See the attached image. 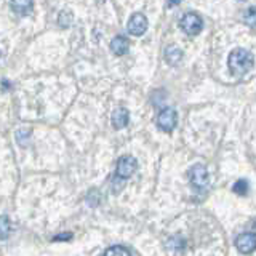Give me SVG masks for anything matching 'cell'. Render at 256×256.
Wrapping results in <instances>:
<instances>
[{
	"mask_svg": "<svg viewBox=\"0 0 256 256\" xmlns=\"http://www.w3.org/2000/svg\"><path fill=\"white\" fill-rule=\"evenodd\" d=\"M12 8L16 14L20 16H28L32 13L34 8V0H12Z\"/></svg>",
	"mask_w": 256,
	"mask_h": 256,
	"instance_id": "cell-9",
	"label": "cell"
},
{
	"mask_svg": "<svg viewBox=\"0 0 256 256\" xmlns=\"http://www.w3.org/2000/svg\"><path fill=\"white\" fill-rule=\"evenodd\" d=\"M242 2H244V0H242Z\"/></svg>",
	"mask_w": 256,
	"mask_h": 256,
	"instance_id": "cell-20",
	"label": "cell"
},
{
	"mask_svg": "<svg viewBox=\"0 0 256 256\" xmlns=\"http://www.w3.org/2000/svg\"><path fill=\"white\" fill-rule=\"evenodd\" d=\"M136 168H138V162H136V158L132 157V156H124V157H120L118 162H117L116 176L120 180H126L136 172Z\"/></svg>",
	"mask_w": 256,
	"mask_h": 256,
	"instance_id": "cell-3",
	"label": "cell"
},
{
	"mask_svg": "<svg viewBox=\"0 0 256 256\" xmlns=\"http://www.w3.org/2000/svg\"><path fill=\"white\" fill-rule=\"evenodd\" d=\"M236 246L240 253H253L256 246V234L254 232H245L236 238Z\"/></svg>",
	"mask_w": 256,
	"mask_h": 256,
	"instance_id": "cell-7",
	"label": "cell"
},
{
	"mask_svg": "<svg viewBox=\"0 0 256 256\" xmlns=\"http://www.w3.org/2000/svg\"><path fill=\"white\" fill-rule=\"evenodd\" d=\"M232 190L236 192V194L238 196H245L246 194V190H248V184L245 180H238L236 184H234V188H232Z\"/></svg>",
	"mask_w": 256,
	"mask_h": 256,
	"instance_id": "cell-15",
	"label": "cell"
},
{
	"mask_svg": "<svg viewBox=\"0 0 256 256\" xmlns=\"http://www.w3.org/2000/svg\"><path fill=\"white\" fill-rule=\"evenodd\" d=\"M72 238V234H62V236H56L53 240H70Z\"/></svg>",
	"mask_w": 256,
	"mask_h": 256,
	"instance_id": "cell-18",
	"label": "cell"
},
{
	"mask_svg": "<svg viewBox=\"0 0 256 256\" xmlns=\"http://www.w3.org/2000/svg\"><path fill=\"white\" fill-rule=\"evenodd\" d=\"M72 20H74V16H72V13L69 10H62L58 16V24L61 28H69L72 24Z\"/></svg>",
	"mask_w": 256,
	"mask_h": 256,
	"instance_id": "cell-14",
	"label": "cell"
},
{
	"mask_svg": "<svg viewBox=\"0 0 256 256\" xmlns=\"http://www.w3.org/2000/svg\"><path fill=\"white\" fill-rule=\"evenodd\" d=\"M106 256H112V254H117V256H128V254H133V252L130 248H125V246H120V245H116V246H110L109 250L104 252Z\"/></svg>",
	"mask_w": 256,
	"mask_h": 256,
	"instance_id": "cell-13",
	"label": "cell"
},
{
	"mask_svg": "<svg viewBox=\"0 0 256 256\" xmlns=\"http://www.w3.org/2000/svg\"><path fill=\"white\" fill-rule=\"evenodd\" d=\"M178 124V114L172 108H165L164 110H160V114L157 117V125L160 130L164 132H172L173 128Z\"/></svg>",
	"mask_w": 256,
	"mask_h": 256,
	"instance_id": "cell-4",
	"label": "cell"
},
{
	"mask_svg": "<svg viewBox=\"0 0 256 256\" xmlns=\"http://www.w3.org/2000/svg\"><path fill=\"white\" fill-rule=\"evenodd\" d=\"M253 66V58L245 48H236L229 54V69L234 76H245Z\"/></svg>",
	"mask_w": 256,
	"mask_h": 256,
	"instance_id": "cell-1",
	"label": "cell"
},
{
	"mask_svg": "<svg viewBox=\"0 0 256 256\" xmlns=\"http://www.w3.org/2000/svg\"><path fill=\"white\" fill-rule=\"evenodd\" d=\"M29 134H30V132H28V130H18V132H16V138H18V142L21 144V146H26V141L29 138Z\"/></svg>",
	"mask_w": 256,
	"mask_h": 256,
	"instance_id": "cell-17",
	"label": "cell"
},
{
	"mask_svg": "<svg viewBox=\"0 0 256 256\" xmlns=\"http://www.w3.org/2000/svg\"><path fill=\"white\" fill-rule=\"evenodd\" d=\"M128 48H130V42H128V38L124 37V36H117L112 38L110 42V50L114 52L116 54L122 56L128 52Z\"/></svg>",
	"mask_w": 256,
	"mask_h": 256,
	"instance_id": "cell-11",
	"label": "cell"
},
{
	"mask_svg": "<svg viewBox=\"0 0 256 256\" xmlns=\"http://www.w3.org/2000/svg\"><path fill=\"white\" fill-rule=\"evenodd\" d=\"M189 176H190V181L192 184H194L196 188L198 189H204L206 188V184H208V172H206V168L204 165H194L190 168V172H189Z\"/></svg>",
	"mask_w": 256,
	"mask_h": 256,
	"instance_id": "cell-6",
	"label": "cell"
},
{
	"mask_svg": "<svg viewBox=\"0 0 256 256\" xmlns=\"http://www.w3.org/2000/svg\"><path fill=\"white\" fill-rule=\"evenodd\" d=\"M256 14H254V6H250L248 8V12H246V14H245V22L248 24L250 28H254L256 26Z\"/></svg>",
	"mask_w": 256,
	"mask_h": 256,
	"instance_id": "cell-16",
	"label": "cell"
},
{
	"mask_svg": "<svg viewBox=\"0 0 256 256\" xmlns=\"http://www.w3.org/2000/svg\"><path fill=\"white\" fill-rule=\"evenodd\" d=\"M148 18L144 14H141V13H134L130 20H128V24H126V29H128V32H130L132 36H134V37H140V36H142L144 32L148 30Z\"/></svg>",
	"mask_w": 256,
	"mask_h": 256,
	"instance_id": "cell-5",
	"label": "cell"
},
{
	"mask_svg": "<svg viewBox=\"0 0 256 256\" xmlns=\"http://www.w3.org/2000/svg\"><path fill=\"white\" fill-rule=\"evenodd\" d=\"M180 2H181V0H170V2H168V4H170V5L173 6V5H178Z\"/></svg>",
	"mask_w": 256,
	"mask_h": 256,
	"instance_id": "cell-19",
	"label": "cell"
},
{
	"mask_svg": "<svg viewBox=\"0 0 256 256\" xmlns=\"http://www.w3.org/2000/svg\"><path fill=\"white\" fill-rule=\"evenodd\" d=\"M128 120H130V112L125 108H118L112 112V126L116 130H122L128 125Z\"/></svg>",
	"mask_w": 256,
	"mask_h": 256,
	"instance_id": "cell-8",
	"label": "cell"
},
{
	"mask_svg": "<svg viewBox=\"0 0 256 256\" xmlns=\"http://www.w3.org/2000/svg\"><path fill=\"white\" fill-rule=\"evenodd\" d=\"M12 234V224L8 216H0V240H6Z\"/></svg>",
	"mask_w": 256,
	"mask_h": 256,
	"instance_id": "cell-12",
	"label": "cell"
},
{
	"mask_svg": "<svg viewBox=\"0 0 256 256\" xmlns=\"http://www.w3.org/2000/svg\"><path fill=\"white\" fill-rule=\"evenodd\" d=\"M182 56H184L182 50L180 46H176V45H170L165 50V61L168 64H172V66H178V64L181 62V60H182Z\"/></svg>",
	"mask_w": 256,
	"mask_h": 256,
	"instance_id": "cell-10",
	"label": "cell"
},
{
	"mask_svg": "<svg viewBox=\"0 0 256 256\" xmlns=\"http://www.w3.org/2000/svg\"><path fill=\"white\" fill-rule=\"evenodd\" d=\"M180 26H181V29L186 32L188 36H197L198 32L202 30V28H204V21H202V18H200L197 13L189 12V13H186L181 18Z\"/></svg>",
	"mask_w": 256,
	"mask_h": 256,
	"instance_id": "cell-2",
	"label": "cell"
}]
</instances>
